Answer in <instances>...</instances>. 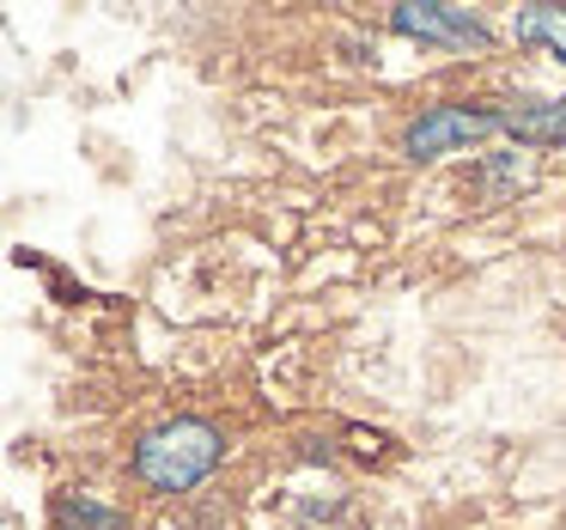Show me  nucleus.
<instances>
[{
  "label": "nucleus",
  "instance_id": "f03ea898",
  "mask_svg": "<svg viewBox=\"0 0 566 530\" xmlns=\"http://www.w3.org/2000/svg\"><path fill=\"white\" fill-rule=\"evenodd\" d=\"M488 135H505L500 104L444 98V104H427V111H420L415 123L402 128V153H408L415 165H432V159H451V153L481 147Z\"/></svg>",
  "mask_w": 566,
  "mask_h": 530
},
{
  "label": "nucleus",
  "instance_id": "423d86ee",
  "mask_svg": "<svg viewBox=\"0 0 566 530\" xmlns=\"http://www.w3.org/2000/svg\"><path fill=\"white\" fill-rule=\"evenodd\" d=\"M512 38L548 50L554 62L566 67V7H524V13L512 19Z\"/></svg>",
  "mask_w": 566,
  "mask_h": 530
},
{
  "label": "nucleus",
  "instance_id": "f257e3e1",
  "mask_svg": "<svg viewBox=\"0 0 566 530\" xmlns=\"http://www.w3.org/2000/svg\"><path fill=\"white\" fill-rule=\"evenodd\" d=\"M226 457V433L201 415H171L153 433H140L135 445V481L153 493H189L196 481H208Z\"/></svg>",
  "mask_w": 566,
  "mask_h": 530
},
{
  "label": "nucleus",
  "instance_id": "20e7f679",
  "mask_svg": "<svg viewBox=\"0 0 566 530\" xmlns=\"http://www.w3.org/2000/svg\"><path fill=\"white\" fill-rule=\"evenodd\" d=\"M505 116V135L517 141V147H566V92H554V98H512L500 104Z\"/></svg>",
  "mask_w": 566,
  "mask_h": 530
},
{
  "label": "nucleus",
  "instance_id": "7ed1b4c3",
  "mask_svg": "<svg viewBox=\"0 0 566 530\" xmlns=\"http://www.w3.org/2000/svg\"><path fill=\"white\" fill-rule=\"evenodd\" d=\"M390 31H402V38H415V43H439V50H488L493 43V31L481 13H469V7H439V0L390 7Z\"/></svg>",
  "mask_w": 566,
  "mask_h": 530
},
{
  "label": "nucleus",
  "instance_id": "39448f33",
  "mask_svg": "<svg viewBox=\"0 0 566 530\" xmlns=\"http://www.w3.org/2000/svg\"><path fill=\"white\" fill-rule=\"evenodd\" d=\"M50 530H128V512L98 500V493H86V488H67L50 506Z\"/></svg>",
  "mask_w": 566,
  "mask_h": 530
}]
</instances>
